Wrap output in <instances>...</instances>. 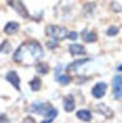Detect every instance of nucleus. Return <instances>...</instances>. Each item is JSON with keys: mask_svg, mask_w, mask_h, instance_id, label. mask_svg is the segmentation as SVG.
I'll use <instances>...</instances> for the list:
<instances>
[{"mask_svg": "<svg viewBox=\"0 0 122 123\" xmlns=\"http://www.w3.org/2000/svg\"><path fill=\"white\" fill-rule=\"evenodd\" d=\"M57 114H58V111L56 110V109H52L45 116H46V118L41 122V123H51L53 120H54V118L57 116Z\"/></svg>", "mask_w": 122, "mask_h": 123, "instance_id": "14", "label": "nucleus"}, {"mask_svg": "<svg viewBox=\"0 0 122 123\" xmlns=\"http://www.w3.org/2000/svg\"><path fill=\"white\" fill-rule=\"evenodd\" d=\"M45 34L55 40H61L67 37V30L58 25H48L45 28Z\"/></svg>", "mask_w": 122, "mask_h": 123, "instance_id": "1", "label": "nucleus"}, {"mask_svg": "<svg viewBox=\"0 0 122 123\" xmlns=\"http://www.w3.org/2000/svg\"><path fill=\"white\" fill-rule=\"evenodd\" d=\"M36 69H37V72H38L39 74H46L49 71V66L45 62H38L37 64Z\"/></svg>", "mask_w": 122, "mask_h": 123, "instance_id": "17", "label": "nucleus"}, {"mask_svg": "<svg viewBox=\"0 0 122 123\" xmlns=\"http://www.w3.org/2000/svg\"><path fill=\"white\" fill-rule=\"evenodd\" d=\"M53 108H51V105L49 103H43V102H35L31 106V111L38 113L40 115H46Z\"/></svg>", "mask_w": 122, "mask_h": 123, "instance_id": "4", "label": "nucleus"}, {"mask_svg": "<svg viewBox=\"0 0 122 123\" xmlns=\"http://www.w3.org/2000/svg\"><path fill=\"white\" fill-rule=\"evenodd\" d=\"M0 123H9V119L7 118L6 115L0 114Z\"/></svg>", "mask_w": 122, "mask_h": 123, "instance_id": "23", "label": "nucleus"}, {"mask_svg": "<svg viewBox=\"0 0 122 123\" xmlns=\"http://www.w3.org/2000/svg\"><path fill=\"white\" fill-rule=\"evenodd\" d=\"M8 4L23 18L29 17V12L20 0H8Z\"/></svg>", "mask_w": 122, "mask_h": 123, "instance_id": "3", "label": "nucleus"}, {"mask_svg": "<svg viewBox=\"0 0 122 123\" xmlns=\"http://www.w3.org/2000/svg\"><path fill=\"white\" fill-rule=\"evenodd\" d=\"M77 117L83 121H89L91 119V113L87 110H80L77 111Z\"/></svg>", "mask_w": 122, "mask_h": 123, "instance_id": "13", "label": "nucleus"}, {"mask_svg": "<svg viewBox=\"0 0 122 123\" xmlns=\"http://www.w3.org/2000/svg\"><path fill=\"white\" fill-rule=\"evenodd\" d=\"M69 52L73 56H78V55H83L85 53V49L83 45L78 44V43H73L69 45Z\"/></svg>", "mask_w": 122, "mask_h": 123, "instance_id": "9", "label": "nucleus"}, {"mask_svg": "<svg viewBox=\"0 0 122 123\" xmlns=\"http://www.w3.org/2000/svg\"><path fill=\"white\" fill-rule=\"evenodd\" d=\"M32 58L34 61L40 60L43 57V49L40 45V43L37 40H28L25 42Z\"/></svg>", "mask_w": 122, "mask_h": 123, "instance_id": "2", "label": "nucleus"}, {"mask_svg": "<svg viewBox=\"0 0 122 123\" xmlns=\"http://www.w3.org/2000/svg\"><path fill=\"white\" fill-rule=\"evenodd\" d=\"M46 45H47V47L50 48V49H54V48L58 47V43H57V41H56L55 39L47 41V42H46Z\"/></svg>", "mask_w": 122, "mask_h": 123, "instance_id": "20", "label": "nucleus"}, {"mask_svg": "<svg viewBox=\"0 0 122 123\" xmlns=\"http://www.w3.org/2000/svg\"><path fill=\"white\" fill-rule=\"evenodd\" d=\"M23 123H37V122H36V120H35L33 117L27 116V117H25V118L23 119Z\"/></svg>", "mask_w": 122, "mask_h": 123, "instance_id": "22", "label": "nucleus"}, {"mask_svg": "<svg viewBox=\"0 0 122 123\" xmlns=\"http://www.w3.org/2000/svg\"><path fill=\"white\" fill-rule=\"evenodd\" d=\"M67 37L69 39H71V40H75L78 37V34L76 32H73V31L72 32H69V33H67Z\"/></svg>", "mask_w": 122, "mask_h": 123, "instance_id": "21", "label": "nucleus"}, {"mask_svg": "<svg viewBox=\"0 0 122 123\" xmlns=\"http://www.w3.org/2000/svg\"><path fill=\"white\" fill-rule=\"evenodd\" d=\"M107 84L104 83V82H100V83H97L93 88H92V95L95 97V98H101L105 95L106 93V90H107Z\"/></svg>", "mask_w": 122, "mask_h": 123, "instance_id": "7", "label": "nucleus"}, {"mask_svg": "<svg viewBox=\"0 0 122 123\" xmlns=\"http://www.w3.org/2000/svg\"><path fill=\"white\" fill-rule=\"evenodd\" d=\"M89 59H81V60H77L75 62H73L72 63H70L68 66H67V71H73V70H76L80 65L85 63L86 62H88Z\"/></svg>", "mask_w": 122, "mask_h": 123, "instance_id": "11", "label": "nucleus"}, {"mask_svg": "<svg viewBox=\"0 0 122 123\" xmlns=\"http://www.w3.org/2000/svg\"><path fill=\"white\" fill-rule=\"evenodd\" d=\"M19 29V24L15 21H10L6 24L4 28V32L7 35H13L15 34Z\"/></svg>", "mask_w": 122, "mask_h": 123, "instance_id": "8", "label": "nucleus"}, {"mask_svg": "<svg viewBox=\"0 0 122 123\" xmlns=\"http://www.w3.org/2000/svg\"><path fill=\"white\" fill-rule=\"evenodd\" d=\"M112 86H113V94L115 98L117 99L121 98L122 97V76L118 75L113 78Z\"/></svg>", "mask_w": 122, "mask_h": 123, "instance_id": "6", "label": "nucleus"}, {"mask_svg": "<svg viewBox=\"0 0 122 123\" xmlns=\"http://www.w3.org/2000/svg\"><path fill=\"white\" fill-rule=\"evenodd\" d=\"M58 82L60 83V84H61V85H67V84H69V82H70V77L69 76H67V75H60L59 77H58Z\"/></svg>", "mask_w": 122, "mask_h": 123, "instance_id": "18", "label": "nucleus"}, {"mask_svg": "<svg viewBox=\"0 0 122 123\" xmlns=\"http://www.w3.org/2000/svg\"><path fill=\"white\" fill-rule=\"evenodd\" d=\"M63 108L66 111H72L75 109V101L71 95H67L63 100Z\"/></svg>", "mask_w": 122, "mask_h": 123, "instance_id": "10", "label": "nucleus"}, {"mask_svg": "<svg viewBox=\"0 0 122 123\" xmlns=\"http://www.w3.org/2000/svg\"><path fill=\"white\" fill-rule=\"evenodd\" d=\"M83 40L85 42H94L97 40V36L94 32H84Z\"/></svg>", "mask_w": 122, "mask_h": 123, "instance_id": "12", "label": "nucleus"}, {"mask_svg": "<svg viewBox=\"0 0 122 123\" xmlns=\"http://www.w3.org/2000/svg\"><path fill=\"white\" fill-rule=\"evenodd\" d=\"M12 51V45L8 40H4L0 44V52L3 54H9Z\"/></svg>", "mask_w": 122, "mask_h": 123, "instance_id": "16", "label": "nucleus"}, {"mask_svg": "<svg viewBox=\"0 0 122 123\" xmlns=\"http://www.w3.org/2000/svg\"><path fill=\"white\" fill-rule=\"evenodd\" d=\"M30 86L33 91H37L40 88L41 86V81L38 77H35L31 82H30Z\"/></svg>", "mask_w": 122, "mask_h": 123, "instance_id": "15", "label": "nucleus"}, {"mask_svg": "<svg viewBox=\"0 0 122 123\" xmlns=\"http://www.w3.org/2000/svg\"><path fill=\"white\" fill-rule=\"evenodd\" d=\"M117 70H118V71H122V64L117 67Z\"/></svg>", "mask_w": 122, "mask_h": 123, "instance_id": "24", "label": "nucleus"}, {"mask_svg": "<svg viewBox=\"0 0 122 123\" xmlns=\"http://www.w3.org/2000/svg\"><path fill=\"white\" fill-rule=\"evenodd\" d=\"M119 32V29L115 26H110L108 30H107V35L108 36H110V37H113L115 35H117Z\"/></svg>", "mask_w": 122, "mask_h": 123, "instance_id": "19", "label": "nucleus"}, {"mask_svg": "<svg viewBox=\"0 0 122 123\" xmlns=\"http://www.w3.org/2000/svg\"><path fill=\"white\" fill-rule=\"evenodd\" d=\"M6 80L17 90L20 89V78L16 71H13V70L9 71L6 75Z\"/></svg>", "mask_w": 122, "mask_h": 123, "instance_id": "5", "label": "nucleus"}]
</instances>
